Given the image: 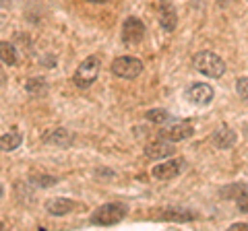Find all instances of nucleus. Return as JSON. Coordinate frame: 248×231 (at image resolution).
<instances>
[{"instance_id":"ddd939ff","label":"nucleus","mask_w":248,"mask_h":231,"mask_svg":"<svg viewBox=\"0 0 248 231\" xmlns=\"http://www.w3.org/2000/svg\"><path fill=\"white\" fill-rule=\"evenodd\" d=\"M75 202L73 200H68V198H52L48 204H46V209H48L50 215H54V217H64V215L68 213H73L75 209Z\"/></svg>"},{"instance_id":"6ab92c4d","label":"nucleus","mask_w":248,"mask_h":231,"mask_svg":"<svg viewBox=\"0 0 248 231\" xmlns=\"http://www.w3.org/2000/svg\"><path fill=\"white\" fill-rule=\"evenodd\" d=\"M244 192H248V186H244V184H236V186H230V188H223L221 190V194L223 198H240L244 194Z\"/></svg>"},{"instance_id":"4be33fe9","label":"nucleus","mask_w":248,"mask_h":231,"mask_svg":"<svg viewBox=\"0 0 248 231\" xmlns=\"http://www.w3.org/2000/svg\"><path fill=\"white\" fill-rule=\"evenodd\" d=\"M238 209L242 213H248V192H244V194L238 198Z\"/></svg>"},{"instance_id":"393cba45","label":"nucleus","mask_w":248,"mask_h":231,"mask_svg":"<svg viewBox=\"0 0 248 231\" xmlns=\"http://www.w3.org/2000/svg\"><path fill=\"white\" fill-rule=\"evenodd\" d=\"M2 79H4V74H2V72H0V83H2Z\"/></svg>"},{"instance_id":"0eeeda50","label":"nucleus","mask_w":248,"mask_h":231,"mask_svg":"<svg viewBox=\"0 0 248 231\" xmlns=\"http://www.w3.org/2000/svg\"><path fill=\"white\" fill-rule=\"evenodd\" d=\"M42 143L50 144V147L66 149V147H71V144H73V134L68 132L66 128H50L48 132L42 136Z\"/></svg>"},{"instance_id":"a211bd4d","label":"nucleus","mask_w":248,"mask_h":231,"mask_svg":"<svg viewBox=\"0 0 248 231\" xmlns=\"http://www.w3.org/2000/svg\"><path fill=\"white\" fill-rule=\"evenodd\" d=\"M145 118L149 122H153V124H164V122L170 120V114L166 110H149L145 114Z\"/></svg>"},{"instance_id":"20e7f679","label":"nucleus","mask_w":248,"mask_h":231,"mask_svg":"<svg viewBox=\"0 0 248 231\" xmlns=\"http://www.w3.org/2000/svg\"><path fill=\"white\" fill-rule=\"evenodd\" d=\"M112 72L120 79H137L143 72V62L133 56H120L112 62Z\"/></svg>"},{"instance_id":"f8f14e48","label":"nucleus","mask_w":248,"mask_h":231,"mask_svg":"<svg viewBox=\"0 0 248 231\" xmlns=\"http://www.w3.org/2000/svg\"><path fill=\"white\" fill-rule=\"evenodd\" d=\"M159 25L164 31H174L176 25H178V14L174 11V6L168 2V0H164L161 2V9H159Z\"/></svg>"},{"instance_id":"9b49d317","label":"nucleus","mask_w":248,"mask_h":231,"mask_svg":"<svg viewBox=\"0 0 248 231\" xmlns=\"http://www.w3.org/2000/svg\"><path fill=\"white\" fill-rule=\"evenodd\" d=\"M236 132L232 128H228V126H221V128H217L215 132H213V136H211V143L215 144L217 149H232L236 144Z\"/></svg>"},{"instance_id":"1a4fd4ad","label":"nucleus","mask_w":248,"mask_h":231,"mask_svg":"<svg viewBox=\"0 0 248 231\" xmlns=\"http://www.w3.org/2000/svg\"><path fill=\"white\" fill-rule=\"evenodd\" d=\"M213 95H215V91H213L211 85H207V83L192 85L190 91H188V99L195 105H209L213 101Z\"/></svg>"},{"instance_id":"a878e982","label":"nucleus","mask_w":248,"mask_h":231,"mask_svg":"<svg viewBox=\"0 0 248 231\" xmlns=\"http://www.w3.org/2000/svg\"><path fill=\"white\" fill-rule=\"evenodd\" d=\"M2 192H4V190H2V186H0V196H2Z\"/></svg>"},{"instance_id":"dca6fc26","label":"nucleus","mask_w":248,"mask_h":231,"mask_svg":"<svg viewBox=\"0 0 248 231\" xmlns=\"http://www.w3.org/2000/svg\"><path fill=\"white\" fill-rule=\"evenodd\" d=\"M0 60H2L4 64H17V50H15V45L9 43V42H0Z\"/></svg>"},{"instance_id":"bb28decb","label":"nucleus","mask_w":248,"mask_h":231,"mask_svg":"<svg viewBox=\"0 0 248 231\" xmlns=\"http://www.w3.org/2000/svg\"><path fill=\"white\" fill-rule=\"evenodd\" d=\"M0 227H2V225H0Z\"/></svg>"},{"instance_id":"6e6552de","label":"nucleus","mask_w":248,"mask_h":231,"mask_svg":"<svg viewBox=\"0 0 248 231\" xmlns=\"http://www.w3.org/2000/svg\"><path fill=\"white\" fill-rule=\"evenodd\" d=\"M192 132H195V128H192L190 122H174L172 126H168L166 130H161V134L164 138L172 143H178V141H186V138H190Z\"/></svg>"},{"instance_id":"412c9836","label":"nucleus","mask_w":248,"mask_h":231,"mask_svg":"<svg viewBox=\"0 0 248 231\" xmlns=\"http://www.w3.org/2000/svg\"><path fill=\"white\" fill-rule=\"evenodd\" d=\"M236 91H238V95L248 103V76H240V79L236 81Z\"/></svg>"},{"instance_id":"2eb2a0df","label":"nucleus","mask_w":248,"mask_h":231,"mask_svg":"<svg viewBox=\"0 0 248 231\" xmlns=\"http://www.w3.org/2000/svg\"><path fill=\"white\" fill-rule=\"evenodd\" d=\"M21 143H23V136L17 128H13L9 130L6 134L0 136V151H4V153H11L15 151L17 147H21Z\"/></svg>"},{"instance_id":"423d86ee","label":"nucleus","mask_w":248,"mask_h":231,"mask_svg":"<svg viewBox=\"0 0 248 231\" xmlns=\"http://www.w3.org/2000/svg\"><path fill=\"white\" fill-rule=\"evenodd\" d=\"M182 163L184 159H168L164 163H157L151 169V175L155 180H161V182H168V180H174L178 173L182 172Z\"/></svg>"},{"instance_id":"b1692460","label":"nucleus","mask_w":248,"mask_h":231,"mask_svg":"<svg viewBox=\"0 0 248 231\" xmlns=\"http://www.w3.org/2000/svg\"><path fill=\"white\" fill-rule=\"evenodd\" d=\"M89 2H97L99 4V2H108V0H89Z\"/></svg>"},{"instance_id":"7ed1b4c3","label":"nucleus","mask_w":248,"mask_h":231,"mask_svg":"<svg viewBox=\"0 0 248 231\" xmlns=\"http://www.w3.org/2000/svg\"><path fill=\"white\" fill-rule=\"evenodd\" d=\"M99 68H102V62H99V58H97V56L85 58L83 62L79 64V68L75 71L73 83H75L79 89H87V87H91V85L97 81Z\"/></svg>"},{"instance_id":"aec40b11","label":"nucleus","mask_w":248,"mask_h":231,"mask_svg":"<svg viewBox=\"0 0 248 231\" xmlns=\"http://www.w3.org/2000/svg\"><path fill=\"white\" fill-rule=\"evenodd\" d=\"M31 182L40 188H50V186H56L58 178H54V175H31Z\"/></svg>"},{"instance_id":"f03ea898","label":"nucleus","mask_w":248,"mask_h":231,"mask_svg":"<svg viewBox=\"0 0 248 231\" xmlns=\"http://www.w3.org/2000/svg\"><path fill=\"white\" fill-rule=\"evenodd\" d=\"M126 213H128V209H126V204H122V202L102 204L91 215V225H102V227L118 225V223L126 217Z\"/></svg>"},{"instance_id":"f257e3e1","label":"nucleus","mask_w":248,"mask_h":231,"mask_svg":"<svg viewBox=\"0 0 248 231\" xmlns=\"http://www.w3.org/2000/svg\"><path fill=\"white\" fill-rule=\"evenodd\" d=\"M192 66H195L201 74L209 76V79H219V76H223V72H226V62H223L217 54L207 52V50L195 54Z\"/></svg>"},{"instance_id":"9d476101","label":"nucleus","mask_w":248,"mask_h":231,"mask_svg":"<svg viewBox=\"0 0 248 231\" xmlns=\"http://www.w3.org/2000/svg\"><path fill=\"white\" fill-rule=\"evenodd\" d=\"M174 151H176V147H174V143L172 141H153V143H149L145 147V155L149 157V159H166V157H170V155H174Z\"/></svg>"},{"instance_id":"5701e85b","label":"nucleus","mask_w":248,"mask_h":231,"mask_svg":"<svg viewBox=\"0 0 248 231\" xmlns=\"http://www.w3.org/2000/svg\"><path fill=\"white\" fill-rule=\"evenodd\" d=\"M230 229L232 231H248V223H234Z\"/></svg>"},{"instance_id":"f3484780","label":"nucleus","mask_w":248,"mask_h":231,"mask_svg":"<svg viewBox=\"0 0 248 231\" xmlns=\"http://www.w3.org/2000/svg\"><path fill=\"white\" fill-rule=\"evenodd\" d=\"M25 91L29 95H44L46 91H48V83H46V79L35 76V79H29L25 83Z\"/></svg>"},{"instance_id":"39448f33","label":"nucleus","mask_w":248,"mask_h":231,"mask_svg":"<svg viewBox=\"0 0 248 231\" xmlns=\"http://www.w3.org/2000/svg\"><path fill=\"white\" fill-rule=\"evenodd\" d=\"M145 37V25L141 19L137 17H128L122 23V42L128 45V48H135L143 42Z\"/></svg>"},{"instance_id":"4468645a","label":"nucleus","mask_w":248,"mask_h":231,"mask_svg":"<svg viewBox=\"0 0 248 231\" xmlns=\"http://www.w3.org/2000/svg\"><path fill=\"white\" fill-rule=\"evenodd\" d=\"M159 219L164 221H176V223H188L195 219V215L192 211H186V209H174V206H170V209H161L159 211Z\"/></svg>"}]
</instances>
